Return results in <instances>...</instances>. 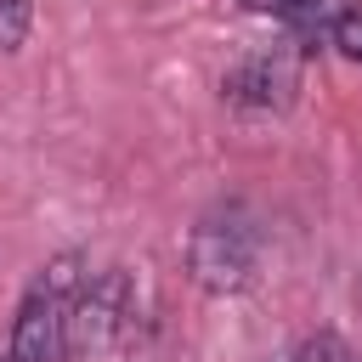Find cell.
Masks as SVG:
<instances>
[{
  "mask_svg": "<svg viewBox=\"0 0 362 362\" xmlns=\"http://www.w3.org/2000/svg\"><path fill=\"white\" fill-rule=\"evenodd\" d=\"M255 266H260V232L243 204H221L198 215L187 238V272L204 294H243L255 283Z\"/></svg>",
  "mask_w": 362,
  "mask_h": 362,
  "instance_id": "1",
  "label": "cell"
},
{
  "mask_svg": "<svg viewBox=\"0 0 362 362\" xmlns=\"http://www.w3.org/2000/svg\"><path fill=\"white\" fill-rule=\"evenodd\" d=\"M79 283H85L79 255H57L40 266V277L23 294L17 322H11V362H62L68 356V300L79 294Z\"/></svg>",
  "mask_w": 362,
  "mask_h": 362,
  "instance_id": "2",
  "label": "cell"
},
{
  "mask_svg": "<svg viewBox=\"0 0 362 362\" xmlns=\"http://www.w3.org/2000/svg\"><path fill=\"white\" fill-rule=\"evenodd\" d=\"M130 322V277L124 272H102L90 283H79V294L68 300V356L74 362H96L119 345Z\"/></svg>",
  "mask_w": 362,
  "mask_h": 362,
  "instance_id": "3",
  "label": "cell"
},
{
  "mask_svg": "<svg viewBox=\"0 0 362 362\" xmlns=\"http://www.w3.org/2000/svg\"><path fill=\"white\" fill-rule=\"evenodd\" d=\"M221 90H226L232 107H249V113H283V107L294 102V90H300V62H294V51H283V45H272V51H249V57L221 79Z\"/></svg>",
  "mask_w": 362,
  "mask_h": 362,
  "instance_id": "4",
  "label": "cell"
},
{
  "mask_svg": "<svg viewBox=\"0 0 362 362\" xmlns=\"http://www.w3.org/2000/svg\"><path fill=\"white\" fill-rule=\"evenodd\" d=\"M28 17H34L28 0H0V57L17 51V45L28 40Z\"/></svg>",
  "mask_w": 362,
  "mask_h": 362,
  "instance_id": "5",
  "label": "cell"
},
{
  "mask_svg": "<svg viewBox=\"0 0 362 362\" xmlns=\"http://www.w3.org/2000/svg\"><path fill=\"white\" fill-rule=\"evenodd\" d=\"M288 362H356V356L345 351V339H339V334H311Z\"/></svg>",
  "mask_w": 362,
  "mask_h": 362,
  "instance_id": "6",
  "label": "cell"
},
{
  "mask_svg": "<svg viewBox=\"0 0 362 362\" xmlns=\"http://www.w3.org/2000/svg\"><path fill=\"white\" fill-rule=\"evenodd\" d=\"M334 45H339L351 62H362V6H351V11L334 17Z\"/></svg>",
  "mask_w": 362,
  "mask_h": 362,
  "instance_id": "7",
  "label": "cell"
}]
</instances>
